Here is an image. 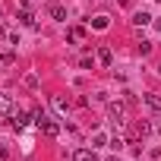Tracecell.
<instances>
[{"label":"cell","instance_id":"cell-4","mask_svg":"<svg viewBox=\"0 0 161 161\" xmlns=\"http://www.w3.org/2000/svg\"><path fill=\"white\" fill-rule=\"evenodd\" d=\"M73 161H95V152H92V148H79V152L73 155Z\"/></svg>","mask_w":161,"mask_h":161},{"label":"cell","instance_id":"cell-14","mask_svg":"<svg viewBox=\"0 0 161 161\" xmlns=\"http://www.w3.org/2000/svg\"><path fill=\"white\" fill-rule=\"evenodd\" d=\"M111 148H114V152H120V148H123V139H117V136H114V139H111Z\"/></svg>","mask_w":161,"mask_h":161},{"label":"cell","instance_id":"cell-16","mask_svg":"<svg viewBox=\"0 0 161 161\" xmlns=\"http://www.w3.org/2000/svg\"><path fill=\"white\" fill-rule=\"evenodd\" d=\"M158 3H161V0H158Z\"/></svg>","mask_w":161,"mask_h":161},{"label":"cell","instance_id":"cell-15","mask_svg":"<svg viewBox=\"0 0 161 161\" xmlns=\"http://www.w3.org/2000/svg\"><path fill=\"white\" fill-rule=\"evenodd\" d=\"M120 3H123V7H126V3H130V0H120Z\"/></svg>","mask_w":161,"mask_h":161},{"label":"cell","instance_id":"cell-7","mask_svg":"<svg viewBox=\"0 0 161 161\" xmlns=\"http://www.w3.org/2000/svg\"><path fill=\"white\" fill-rule=\"evenodd\" d=\"M25 123H29V114H22V111H19V114H13V126H16V130H22Z\"/></svg>","mask_w":161,"mask_h":161},{"label":"cell","instance_id":"cell-2","mask_svg":"<svg viewBox=\"0 0 161 161\" xmlns=\"http://www.w3.org/2000/svg\"><path fill=\"white\" fill-rule=\"evenodd\" d=\"M38 126H41V133H44V136H57V133H60V126H57L54 120H47V117H41V120H38Z\"/></svg>","mask_w":161,"mask_h":161},{"label":"cell","instance_id":"cell-3","mask_svg":"<svg viewBox=\"0 0 161 161\" xmlns=\"http://www.w3.org/2000/svg\"><path fill=\"white\" fill-rule=\"evenodd\" d=\"M142 101H145V108H152L155 114H161V95H142Z\"/></svg>","mask_w":161,"mask_h":161},{"label":"cell","instance_id":"cell-8","mask_svg":"<svg viewBox=\"0 0 161 161\" xmlns=\"http://www.w3.org/2000/svg\"><path fill=\"white\" fill-rule=\"evenodd\" d=\"M51 16H54V19H60V22H63V19H66V10H63V7H60V3H54V7H51Z\"/></svg>","mask_w":161,"mask_h":161},{"label":"cell","instance_id":"cell-12","mask_svg":"<svg viewBox=\"0 0 161 161\" xmlns=\"http://www.w3.org/2000/svg\"><path fill=\"white\" fill-rule=\"evenodd\" d=\"M82 38H86V29H79V25L69 29V41H82Z\"/></svg>","mask_w":161,"mask_h":161},{"label":"cell","instance_id":"cell-10","mask_svg":"<svg viewBox=\"0 0 161 161\" xmlns=\"http://www.w3.org/2000/svg\"><path fill=\"white\" fill-rule=\"evenodd\" d=\"M133 22H136V25H148V22H152V16L142 10V13H136V16H133Z\"/></svg>","mask_w":161,"mask_h":161},{"label":"cell","instance_id":"cell-5","mask_svg":"<svg viewBox=\"0 0 161 161\" xmlns=\"http://www.w3.org/2000/svg\"><path fill=\"white\" fill-rule=\"evenodd\" d=\"M148 133H152V123H145V120H139L133 126V136H148Z\"/></svg>","mask_w":161,"mask_h":161},{"label":"cell","instance_id":"cell-11","mask_svg":"<svg viewBox=\"0 0 161 161\" xmlns=\"http://www.w3.org/2000/svg\"><path fill=\"white\" fill-rule=\"evenodd\" d=\"M98 60L104 66H111V47H98Z\"/></svg>","mask_w":161,"mask_h":161},{"label":"cell","instance_id":"cell-1","mask_svg":"<svg viewBox=\"0 0 161 161\" xmlns=\"http://www.w3.org/2000/svg\"><path fill=\"white\" fill-rule=\"evenodd\" d=\"M108 117H111L114 126H123V123H126V120H123V104H108Z\"/></svg>","mask_w":161,"mask_h":161},{"label":"cell","instance_id":"cell-13","mask_svg":"<svg viewBox=\"0 0 161 161\" xmlns=\"http://www.w3.org/2000/svg\"><path fill=\"white\" fill-rule=\"evenodd\" d=\"M95 29H108V16H98L95 19Z\"/></svg>","mask_w":161,"mask_h":161},{"label":"cell","instance_id":"cell-9","mask_svg":"<svg viewBox=\"0 0 161 161\" xmlns=\"http://www.w3.org/2000/svg\"><path fill=\"white\" fill-rule=\"evenodd\" d=\"M19 22H22V25H35V16H32L29 10H19Z\"/></svg>","mask_w":161,"mask_h":161},{"label":"cell","instance_id":"cell-6","mask_svg":"<svg viewBox=\"0 0 161 161\" xmlns=\"http://www.w3.org/2000/svg\"><path fill=\"white\" fill-rule=\"evenodd\" d=\"M13 111V98L10 95H0V114H10Z\"/></svg>","mask_w":161,"mask_h":161}]
</instances>
